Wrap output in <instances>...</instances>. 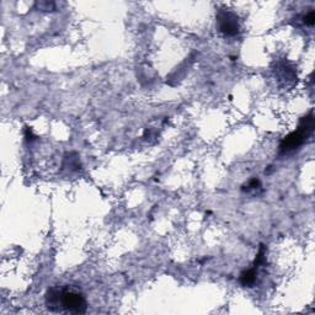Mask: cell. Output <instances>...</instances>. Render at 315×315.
<instances>
[{"instance_id":"cell-1","label":"cell","mask_w":315,"mask_h":315,"mask_svg":"<svg viewBox=\"0 0 315 315\" xmlns=\"http://www.w3.org/2000/svg\"><path fill=\"white\" fill-rule=\"evenodd\" d=\"M314 131V115L310 112L300 120L299 126L294 132L282 139L280 144V154H288L299 148Z\"/></svg>"},{"instance_id":"cell-2","label":"cell","mask_w":315,"mask_h":315,"mask_svg":"<svg viewBox=\"0 0 315 315\" xmlns=\"http://www.w3.org/2000/svg\"><path fill=\"white\" fill-rule=\"evenodd\" d=\"M87 308L88 304L83 293L69 286L60 288V310L84 314L87 311Z\"/></svg>"},{"instance_id":"cell-3","label":"cell","mask_w":315,"mask_h":315,"mask_svg":"<svg viewBox=\"0 0 315 315\" xmlns=\"http://www.w3.org/2000/svg\"><path fill=\"white\" fill-rule=\"evenodd\" d=\"M218 29L225 37H234L239 34L240 25L238 16L229 10H219L217 14Z\"/></svg>"},{"instance_id":"cell-4","label":"cell","mask_w":315,"mask_h":315,"mask_svg":"<svg viewBox=\"0 0 315 315\" xmlns=\"http://www.w3.org/2000/svg\"><path fill=\"white\" fill-rule=\"evenodd\" d=\"M47 308L52 311H60V289L52 287L46 293Z\"/></svg>"},{"instance_id":"cell-5","label":"cell","mask_w":315,"mask_h":315,"mask_svg":"<svg viewBox=\"0 0 315 315\" xmlns=\"http://www.w3.org/2000/svg\"><path fill=\"white\" fill-rule=\"evenodd\" d=\"M258 267L254 266L253 269H249L247 271H244V272L240 275V283L243 284V286H248V287H251L254 283H255L256 281V276H258Z\"/></svg>"},{"instance_id":"cell-6","label":"cell","mask_w":315,"mask_h":315,"mask_svg":"<svg viewBox=\"0 0 315 315\" xmlns=\"http://www.w3.org/2000/svg\"><path fill=\"white\" fill-rule=\"evenodd\" d=\"M260 187V181L259 179H251L250 181L248 182V184H245L244 186H243V191H251V190H256Z\"/></svg>"},{"instance_id":"cell-7","label":"cell","mask_w":315,"mask_h":315,"mask_svg":"<svg viewBox=\"0 0 315 315\" xmlns=\"http://www.w3.org/2000/svg\"><path fill=\"white\" fill-rule=\"evenodd\" d=\"M315 23V13L314 12H310L306 14L305 16H304V24L308 25V26H313Z\"/></svg>"}]
</instances>
